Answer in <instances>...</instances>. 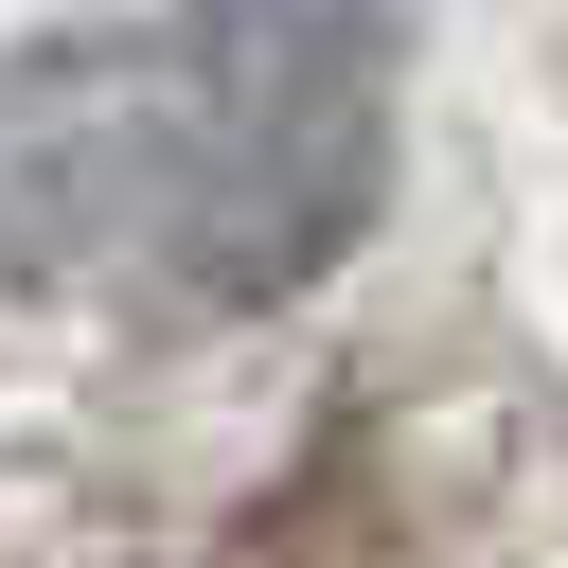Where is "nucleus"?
<instances>
[{"mask_svg":"<svg viewBox=\"0 0 568 568\" xmlns=\"http://www.w3.org/2000/svg\"><path fill=\"white\" fill-rule=\"evenodd\" d=\"M390 178L373 0H142L0 53V248L106 302H284Z\"/></svg>","mask_w":568,"mask_h":568,"instance_id":"1","label":"nucleus"}]
</instances>
